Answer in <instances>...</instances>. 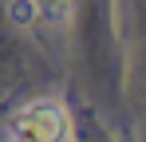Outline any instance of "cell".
Wrapping results in <instances>:
<instances>
[{"instance_id": "6da1fadb", "label": "cell", "mask_w": 146, "mask_h": 142, "mask_svg": "<svg viewBox=\"0 0 146 142\" xmlns=\"http://www.w3.org/2000/svg\"><path fill=\"white\" fill-rule=\"evenodd\" d=\"M16 138H40V142H51V138H67L71 134V122H67V111L59 103H32L24 107L20 115L12 118L8 126Z\"/></svg>"}, {"instance_id": "7a4b0ae2", "label": "cell", "mask_w": 146, "mask_h": 142, "mask_svg": "<svg viewBox=\"0 0 146 142\" xmlns=\"http://www.w3.org/2000/svg\"><path fill=\"white\" fill-rule=\"evenodd\" d=\"M8 12H12V20H16V24H36L40 4H36V0H12V4H8Z\"/></svg>"}, {"instance_id": "3957f363", "label": "cell", "mask_w": 146, "mask_h": 142, "mask_svg": "<svg viewBox=\"0 0 146 142\" xmlns=\"http://www.w3.org/2000/svg\"><path fill=\"white\" fill-rule=\"evenodd\" d=\"M36 4L44 8L48 20H67L71 16V0H36Z\"/></svg>"}]
</instances>
